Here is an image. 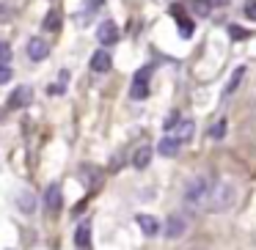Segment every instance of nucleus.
<instances>
[{"instance_id": "obj_1", "label": "nucleus", "mask_w": 256, "mask_h": 250, "mask_svg": "<svg viewBox=\"0 0 256 250\" xmlns=\"http://www.w3.org/2000/svg\"><path fill=\"white\" fill-rule=\"evenodd\" d=\"M237 198H240V184L234 182V179L223 176V179H218V182H212L204 212H210V215H223V212L234 209Z\"/></svg>"}, {"instance_id": "obj_2", "label": "nucleus", "mask_w": 256, "mask_h": 250, "mask_svg": "<svg viewBox=\"0 0 256 250\" xmlns=\"http://www.w3.org/2000/svg\"><path fill=\"white\" fill-rule=\"evenodd\" d=\"M210 190H212V179L210 176H196L193 182L188 184V190H184V206L193 209V212L204 209L206 198H210Z\"/></svg>"}, {"instance_id": "obj_3", "label": "nucleus", "mask_w": 256, "mask_h": 250, "mask_svg": "<svg viewBox=\"0 0 256 250\" xmlns=\"http://www.w3.org/2000/svg\"><path fill=\"white\" fill-rule=\"evenodd\" d=\"M188 226H190L188 217L176 212V215H171V217L166 220V228H162V234H166V239H182L184 234H188Z\"/></svg>"}, {"instance_id": "obj_4", "label": "nucleus", "mask_w": 256, "mask_h": 250, "mask_svg": "<svg viewBox=\"0 0 256 250\" xmlns=\"http://www.w3.org/2000/svg\"><path fill=\"white\" fill-rule=\"evenodd\" d=\"M149 77H152V66H144L132 77V88H130V96H132V99H146V96H149Z\"/></svg>"}, {"instance_id": "obj_5", "label": "nucleus", "mask_w": 256, "mask_h": 250, "mask_svg": "<svg viewBox=\"0 0 256 250\" xmlns=\"http://www.w3.org/2000/svg\"><path fill=\"white\" fill-rule=\"evenodd\" d=\"M30 102H34V88H30V85H20V88H14L12 99H8V107H12V110H20V107H28Z\"/></svg>"}, {"instance_id": "obj_6", "label": "nucleus", "mask_w": 256, "mask_h": 250, "mask_svg": "<svg viewBox=\"0 0 256 250\" xmlns=\"http://www.w3.org/2000/svg\"><path fill=\"white\" fill-rule=\"evenodd\" d=\"M44 206H47V212H50V215H58V212H61V206H64L61 184H50V187H47V193H44Z\"/></svg>"}, {"instance_id": "obj_7", "label": "nucleus", "mask_w": 256, "mask_h": 250, "mask_svg": "<svg viewBox=\"0 0 256 250\" xmlns=\"http://www.w3.org/2000/svg\"><path fill=\"white\" fill-rule=\"evenodd\" d=\"M118 36H122V30L116 28V22H102L100 30H96V39H100V44H116Z\"/></svg>"}, {"instance_id": "obj_8", "label": "nucleus", "mask_w": 256, "mask_h": 250, "mask_svg": "<svg viewBox=\"0 0 256 250\" xmlns=\"http://www.w3.org/2000/svg\"><path fill=\"white\" fill-rule=\"evenodd\" d=\"M135 223L140 226V231H144L146 237H157V234H160V223H157V217H152V215H138Z\"/></svg>"}, {"instance_id": "obj_9", "label": "nucleus", "mask_w": 256, "mask_h": 250, "mask_svg": "<svg viewBox=\"0 0 256 250\" xmlns=\"http://www.w3.org/2000/svg\"><path fill=\"white\" fill-rule=\"evenodd\" d=\"M47 52H50V47H47L44 39H30V41H28V55H30V61H44Z\"/></svg>"}, {"instance_id": "obj_10", "label": "nucleus", "mask_w": 256, "mask_h": 250, "mask_svg": "<svg viewBox=\"0 0 256 250\" xmlns=\"http://www.w3.org/2000/svg\"><path fill=\"white\" fill-rule=\"evenodd\" d=\"M110 66H113V61H110V52L108 50H96L94 55H91V69H94V72H108Z\"/></svg>"}, {"instance_id": "obj_11", "label": "nucleus", "mask_w": 256, "mask_h": 250, "mask_svg": "<svg viewBox=\"0 0 256 250\" xmlns=\"http://www.w3.org/2000/svg\"><path fill=\"white\" fill-rule=\"evenodd\" d=\"M17 206L22 209V215H34L36 212V195L30 193V190H22V193L17 195Z\"/></svg>"}, {"instance_id": "obj_12", "label": "nucleus", "mask_w": 256, "mask_h": 250, "mask_svg": "<svg viewBox=\"0 0 256 250\" xmlns=\"http://www.w3.org/2000/svg\"><path fill=\"white\" fill-rule=\"evenodd\" d=\"M179 140L176 138H162L160 143H157V154H162V157H176V151H179Z\"/></svg>"}, {"instance_id": "obj_13", "label": "nucleus", "mask_w": 256, "mask_h": 250, "mask_svg": "<svg viewBox=\"0 0 256 250\" xmlns=\"http://www.w3.org/2000/svg\"><path fill=\"white\" fill-rule=\"evenodd\" d=\"M74 245H78V248H83V250L91 245V223H83V226L74 231Z\"/></svg>"}, {"instance_id": "obj_14", "label": "nucleus", "mask_w": 256, "mask_h": 250, "mask_svg": "<svg viewBox=\"0 0 256 250\" xmlns=\"http://www.w3.org/2000/svg\"><path fill=\"white\" fill-rule=\"evenodd\" d=\"M152 154H154L152 146H140V149L135 151V157H132V165L135 168H146V165H149V160H152Z\"/></svg>"}, {"instance_id": "obj_15", "label": "nucleus", "mask_w": 256, "mask_h": 250, "mask_svg": "<svg viewBox=\"0 0 256 250\" xmlns=\"http://www.w3.org/2000/svg\"><path fill=\"white\" fill-rule=\"evenodd\" d=\"M193 129H196V124L188 118V121H182V124H179V129H176V135H174V138H176L179 143H188V140L193 138Z\"/></svg>"}, {"instance_id": "obj_16", "label": "nucleus", "mask_w": 256, "mask_h": 250, "mask_svg": "<svg viewBox=\"0 0 256 250\" xmlns=\"http://www.w3.org/2000/svg\"><path fill=\"white\" fill-rule=\"evenodd\" d=\"M245 77V66H240L237 72L232 74V80H228V85H226V94H234V91H237V85H240V80Z\"/></svg>"}, {"instance_id": "obj_17", "label": "nucleus", "mask_w": 256, "mask_h": 250, "mask_svg": "<svg viewBox=\"0 0 256 250\" xmlns=\"http://www.w3.org/2000/svg\"><path fill=\"white\" fill-rule=\"evenodd\" d=\"M58 25H61V14H58V11H50V14L44 17V28H47V30H58Z\"/></svg>"}, {"instance_id": "obj_18", "label": "nucleus", "mask_w": 256, "mask_h": 250, "mask_svg": "<svg viewBox=\"0 0 256 250\" xmlns=\"http://www.w3.org/2000/svg\"><path fill=\"white\" fill-rule=\"evenodd\" d=\"M190 8L204 17V14H210V0H190Z\"/></svg>"}, {"instance_id": "obj_19", "label": "nucleus", "mask_w": 256, "mask_h": 250, "mask_svg": "<svg viewBox=\"0 0 256 250\" xmlns=\"http://www.w3.org/2000/svg\"><path fill=\"white\" fill-rule=\"evenodd\" d=\"M223 135H226V121L220 118L218 124H212V129H210V138H212V140H220Z\"/></svg>"}, {"instance_id": "obj_20", "label": "nucleus", "mask_w": 256, "mask_h": 250, "mask_svg": "<svg viewBox=\"0 0 256 250\" xmlns=\"http://www.w3.org/2000/svg\"><path fill=\"white\" fill-rule=\"evenodd\" d=\"M8 61H12V47L0 41V63H8Z\"/></svg>"}, {"instance_id": "obj_21", "label": "nucleus", "mask_w": 256, "mask_h": 250, "mask_svg": "<svg viewBox=\"0 0 256 250\" xmlns=\"http://www.w3.org/2000/svg\"><path fill=\"white\" fill-rule=\"evenodd\" d=\"M12 80V69H8V63H0V83H8Z\"/></svg>"}, {"instance_id": "obj_22", "label": "nucleus", "mask_w": 256, "mask_h": 250, "mask_svg": "<svg viewBox=\"0 0 256 250\" xmlns=\"http://www.w3.org/2000/svg\"><path fill=\"white\" fill-rule=\"evenodd\" d=\"M245 17L256 19V0H248V3H245Z\"/></svg>"}, {"instance_id": "obj_23", "label": "nucleus", "mask_w": 256, "mask_h": 250, "mask_svg": "<svg viewBox=\"0 0 256 250\" xmlns=\"http://www.w3.org/2000/svg\"><path fill=\"white\" fill-rule=\"evenodd\" d=\"M179 25H182V36H190V33H193V22H190V19H179Z\"/></svg>"}, {"instance_id": "obj_24", "label": "nucleus", "mask_w": 256, "mask_h": 250, "mask_svg": "<svg viewBox=\"0 0 256 250\" xmlns=\"http://www.w3.org/2000/svg\"><path fill=\"white\" fill-rule=\"evenodd\" d=\"M228 33H232V39H245V36H248V30H242V28H232Z\"/></svg>"}]
</instances>
